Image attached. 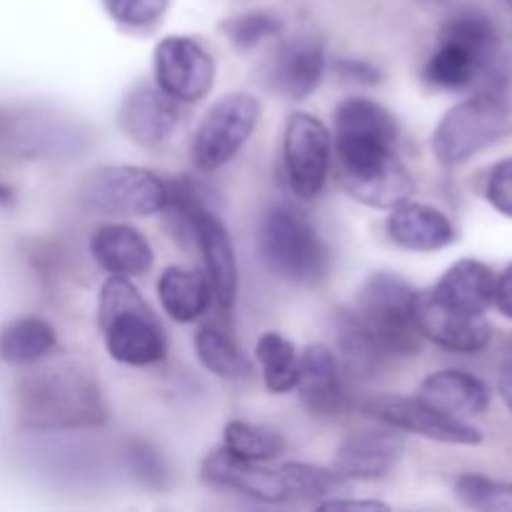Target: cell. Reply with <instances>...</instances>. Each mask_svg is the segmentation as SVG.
<instances>
[{"instance_id":"cell-1","label":"cell","mask_w":512,"mask_h":512,"mask_svg":"<svg viewBox=\"0 0 512 512\" xmlns=\"http://www.w3.org/2000/svg\"><path fill=\"white\" fill-rule=\"evenodd\" d=\"M18 420L40 433L98 428L108 420L103 390L88 370L58 365L20 380L15 390Z\"/></svg>"},{"instance_id":"cell-2","label":"cell","mask_w":512,"mask_h":512,"mask_svg":"<svg viewBox=\"0 0 512 512\" xmlns=\"http://www.w3.org/2000/svg\"><path fill=\"white\" fill-rule=\"evenodd\" d=\"M500 35L488 15L463 10L445 20L438 45L423 68L425 83L438 90H495L500 73Z\"/></svg>"},{"instance_id":"cell-3","label":"cell","mask_w":512,"mask_h":512,"mask_svg":"<svg viewBox=\"0 0 512 512\" xmlns=\"http://www.w3.org/2000/svg\"><path fill=\"white\" fill-rule=\"evenodd\" d=\"M98 320L108 355L130 368H148L168 353V340L130 278L110 275L100 288Z\"/></svg>"},{"instance_id":"cell-4","label":"cell","mask_w":512,"mask_h":512,"mask_svg":"<svg viewBox=\"0 0 512 512\" xmlns=\"http://www.w3.org/2000/svg\"><path fill=\"white\" fill-rule=\"evenodd\" d=\"M418 293L395 273H373L360 288L353 315L388 358H410L423 348Z\"/></svg>"},{"instance_id":"cell-5","label":"cell","mask_w":512,"mask_h":512,"mask_svg":"<svg viewBox=\"0 0 512 512\" xmlns=\"http://www.w3.org/2000/svg\"><path fill=\"white\" fill-rule=\"evenodd\" d=\"M265 268L293 285H318L330 273V248L315 225L290 205H273L258 233Z\"/></svg>"},{"instance_id":"cell-6","label":"cell","mask_w":512,"mask_h":512,"mask_svg":"<svg viewBox=\"0 0 512 512\" xmlns=\"http://www.w3.org/2000/svg\"><path fill=\"white\" fill-rule=\"evenodd\" d=\"M510 125V105L498 90H480L443 115L433 133V155L445 168L468 163L498 143Z\"/></svg>"},{"instance_id":"cell-7","label":"cell","mask_w":512,"mask_h":512,"mask_svg":"<svg viewBox=\"0 0 512 512\" xmlns=\"http://www.w3.org/2000/svg\"><path fill=\"white\" fill-rule=\"evenodd\" d=\"M168 183L153 170L135 165H103L90 170L78 188V203L100 215H155L163 210Z\"/></svg>"},{"instance_id":"cell-8","label":"cell","mask_w":512,"mask_h":512,"mask_svg":"<svg viewBox=\"0 0 512 512\" xmlns=\"http://www.w3.org/2000/svg\"><path fill=\"white\" fill-rule=\"evenodd\" d=\"M260 120V103L248 93H228L210 105L190 140V158L203 173L228 165L243 150Z\"/></svg>"},{"instance_id":"cell-9","label":"cell","mask_w":512,"mask_h":512,"mask_svg":"<svg viewBox=\"0 0 512 512\" xmlns=\"http://www.w3.org/2000/svg\"><path fill=\"white\" fill-rule=\"evenodd\" d=\"M365 415L378 423L390 425L400 433H415L420 438L445 445H480L483 433L465 423L463 418L443 413L428 400L408 398V395H373L363 403Z\"/></svg>"},{"instance_id":"cell-10","label":"cell","mask_w":512,"mask_h":512,"mask_svg":"<svg viewBox=\"0 0 512 512\" xmlns=\"http://www.w3.org/2000/svg\"><path fill=\"white\" fill-rule=\"evenodd\" d=\"M283 160L290 190L300 200L320 195L333 160V135L310 113H293L285 123Z\"/></svg>"},{"instance_id":"cell-11","label":"cell","mask_w":512,"mask_h":512,"mask_svg":"<svg viewBox=\"0 0 512 512\" xmlns=\"http://www.w3.org/2000/svg\"><path fill=\"white\" fill-rule=\"evenodd\" d=\"M155 85L175 103H198L215 85V60L203 43L170 35L155 45Z\"/></svg>"},{"instance_id":"cell-12","label":"cell","mask_w":512,"mask_h":512,"mask_svg":"<svg viewBox=\"0 0 512 512\" xmlns=\"http://www.w3.org/2000/svg\"><path fill=\"white\" fill-rule=\"evenodd\" d=\"M325 73V48L315 35L298 33L283 40L265 63V83L288 100H305L315 93Z\"/></svg>"},{"instance_id":"cell-13","label":"cell","mask_w":512,"mask_h":512,"mask_svg":"<svg viewBox=\"0 0 512 512\" xmlns=\"http://www.w3.org/2000/svg\"><path fill=\"white\" fill-rule=\"evenodd\" d=\"M200 475L213 488L233 490V493L245 495V498L258 500V503H288L280 470L263 468L255 460L240 458V455L230 453L225 445L205 455L203 465H200Z\"/></svg>"},{"instance_id":"cell-14","label":"cell","mask_w":512,"mask_h":512,"mask_svg":"<svg viewBox=\"0 0 512 512\" xmlns=\"http://www.w3.org/2000/svg\"><path fill=\"white\" fill-rule=\"evenodd\" d=\"M300 403L315 418H335L348 408V393L343 383V368L333 348L313 343L298 358Z\"/></svg>"},{"instance_id":"cell-15","label":"cell","mask_w":512,"mask_h":512,"mask_svg":"<svg viewBox=\"0 0 512 512\" xmlns=\"http://www.w3.org/2000/svg\"><path fill=\"white\" fill-rule=\"evenodd\" d=\"M118 125L133 143L160 148L178 128V105L158 85L138 83L120 103Z\"/></svg>"},{"instance_id":"cell-16","label":"cell","mask_w":512,"mask_h":512,"mask_svg":"<svg viewBox=\"0 0 512 512\" xmlns=\"http://www.w3.org/2000/svg\"><path fill=\"white\" fill-rule=\"evenodd\" d=\"M418 325L425 340L453 353H480L493 340V328L483 315L448 308L428 293H418Z\"/></svg>"},{"instance_id":"cell-17","label":"cell","mask_w":512,"mask_h":512,"mask_svg":"<svg viewBox=\"0 0 512 512\" xmlns=\"http://www.w3.org/2000/svg\"><path fill=\"white\" fill-rule=\"evenodd\" d=\"M405 453V438L400 430L385 428L363 430L350 435L335 450L333 470H338L345 480H378L385 478L398 465Z\"/></svg>"},{"instance_id":"cell-18","label":"cell","mask_w":512,"mask_h":512,"mask_svg":"<svg viewBox=\"0 0 512 512\" xmlns=\"http://www.w3.org/2000/svg\"><path fill=\"white\" fill-rule=\"evenodd\" d=\"M193 243L203 253L205 273H208L205 278L213 290L215 303L223 310H230L238 298V260L223 220L208 205L193 220Z\"/></svg>"},{"instance_id":"cell-19","label":"cell","mask_w":512,"mask_h":512,"mask_svg":"<svg viewBox=\"0 0 512 512\" xmlns=\"http://www.w3.org/2000/svg\"><path fill=\"white\" fill-rule=\"evenodd\" d=\"M335 150L343 148H395L398 123L378 100L353 95L335 108Z\"/></svg>"},{"instance_id":"cell-20","label":"cell","mask_w":512,"mask_h":512,"mask_svg":"<svg viewBox=\"0 0 512 512\" xmlns=\"http://www.w3.org/2000/svg\"><path fill=\"white\" fill-rule=\"evenodd\" d=\"M385 228L390 240L410 253H435L455 243V225L448 215L425 203H398L390 208Z\"/></svg>"},{"instance_id":"cell-21","label":"cell","mask_w":512,"mask_h":512,"mask_svg":"<svg viewBox=\"0 0 512 512\" xmlns=\"http://www.w3.org/2000/svg\"><path fill=\"white\" fill-rule=\"evenodd\" d=\"M90 255L110 275L138 278L153 265V248L138 228L123 223L100 225L90 235Z\"/></svg>"},{"instance_id":"cell-22","label":"cell","mask_w":512,"mask_h":512,"mask_svg":"<svg viewBox=\"0 0 512 512\" xmlns=\"http://www.w3.org/2000/svg\"><path fill=\"white\" fill-rule=\"evenodd\" d=\"M438 303L468 315H485L493 305L495 273L485 263L473 258L458 260L445 270L443 278L430 290Z\"/></svg>"},{"instance_id":"cell-23","label":"cell","mask_w":512,"mask_h":512,"mask_svg":"<svg viewBox=\"0 0 512 512\" xmlns=\"http://www.w3.org/2000/svg\"><path fill=\"white\" fill-rule=\"evenodd\" d=\"M420 398L455 418L483 415L490 405V390L475 375L463 370H438L420 385Z\"/></svg>"},{"instance_id":"cell-24","label":"cell","mask_w":512,"mask_h":512,"mask_svg":"<svg viewBox=\"0 0 512 512\" xmlns=\"http://www.w3.org/2000/svg\"><path fill=\"white\" fill-rule=\"evenodd\" d=\"M340 185L358 203L383 210H390L403 203V200H408L415 190L413 175H410V170L405 168L398 155L358 175H345V178H340Z\"/></svg>"},{"instance_id":"cell-25","label":"cell","mask_w":512,"mask_h":512,"mask_svg":"<svg viewBox=\"0 0 512 512\" xmlns=\"http://www.w3.org/2000/svg\"><path fill=\"white\" fill-rule=\"evenodd\" d=\"M158 298L175 323H195L208 310L213 290H210L208 278L198 270L170 265L160 273Z\"/></svg>"},{"instance_id":"cell-26","label":"cell","mask_w":512,"mask_h":512,"mask_svg":"<svg viewBox=\"0 0 512 512\" xmlns=\"http://www.w3.org/2000/svg\"><path fill=\"white\" fill-rule=\"evenodd\" d=\"M58 348L55 328L43 318L25 315L0 330V358L13 365H30Z\"/></svg>"},{"instance_id":"cell-27","label":"cell","mask_w":512,"mask_h":512,"mask_svg":"<svg viewBox=\"0 0 512 512\" xmlns=\"http://www.w3.org/2000/svg\"><path fill=\"white\" fill-rule=\"evenodd\" d=\"M335 355L340 360V368L348 370L353 378H373L383 368L385 360H390L353 313H343L338 318Z\"/></svg>"},{"instance_id":"cell-28","label":"cell","mask_w":512,"mask_h":512,"mask_svg":"<svg viewBox=\"0 0 512 512\" xmlns=\"http://www.w3.org/2000/svg\"><path fill=\"white\" fill-rule=\"evenodd\" d=\"M195 353L203 368L225 380L248 378L250 363L228 330L220 325H203L195 335Z\"/></svg>"},{"instance_id":"cell-29","label":"cell","mask_w":512,"mask_h":512,"mask_svg":"<svg viewBox=\"0 0 512 512\" xmlns=\"http://www.w3.org/2000/svg\"><path fill=\"white\" fill-rule=\"evenodd\" d=\"M255 358H258L260 370H263L265 388L275 395H285L295 390L298 383V358L300 353L285 335L263 333L255 345Z\"/></svg>"},{"instance_id":"cell-30","label":"cell","mask_w":512,"mask_h":512,"mask_svg":"<svg viewBox=\"0 0 512 512\" xmlns=\"http://www.w3.org/2000/svg\"><path fill=\"white\" fill-rule=\"evenodd\" d=\"M283 475L285 493H288V503H323V500L333 498V495L345 493L348 480L333 468H318V465L308 463H288L280 468Z\"/></svg>"},{"instance_id":"cell-31","label":"cell","mask_w":512,"mask_h":512,"mask_svg":"<svg viewBox=\"0 0 512 512\" xmlns=\"http://www.w3.org/2000/svg\"><path fill=\"white\" fill-rule=\"evenodd\" d=\"M223 445L230 453L240 455L245 460H255V463H265L278 455H283L285 438L275 428L268 425H253L248 420H230L225 425Z\"/></svg>"},{"instance_id":"cell-32","label":"cell","mask_w":512,"mask_h":512,"mask_svg":"<svg viewBox=\"0 0 512 512\" xmlns=\"http://www.w3.org/2000/svg\"><path fill=\"white\" fill-rule=\"evenodd\" d=\"M455 495L470 510L512 512V483H503V480L463 473L455 480Z\"/></svg>"},{"instance_id":"cell-33","label":"cell","mask_w":512,"mask_h":512,"mask_svg":"<svg viewBox=\"0 0 512 512\" xmlns=\"http://www.w3.org/2000/svg\"><path fill=\"white\" fill-rule=\"evenodd\" d=\"M220 30H223V35L235 48L250 50L258 48L265 40L278 38L283 33V23H280V18L263 13V10H250V13L233 15V18L223 20Z\"/></svg>"},{"instance_id":"cell-34","label":"cell","mask_w":512,"mask_h":512,"mask_svg":"<svg viewBox=\"0 0 512 512\" xmlns=\"http://www.w3.org/2000/svg\"><path fill=\"white\" fill-rule=\"evenodd\" d=\"M110 18L128 28H145L163 18L170 0H103Z\"/></svg>"},{"instance_id":"cell-35","label":"cell","mask_w":512,"mask_h":512,"mask_svg":"<svg viewBox=\"0 0 512 512\" xmlns=\"http://www.w3.org/2000/svg\"><path fill=\"white\" fill-rule=\"evenodd\" d=\"M128 460L130 470H133V475L140 483L155 490L165 488V483H168V468H165L163 458H160V453L153 445L140 443V440L138 443H130Z\"/></svg>"},{"instance_id":"cell-36","label":"cell","mask_w":512,"mask_h":512,"mask_svg":"<svg viewBox=\"0 0 512 512\" xmlns=\"http://www.w3.org/2000/svg\"><path fill=\"white\" fill-rule=\"evenodd\" d=\"M485 198L505 218H512V158L500 160L488 175Z\"/></svg>"},{"instance_id":"cell-37","label":"cell","mask_w":512,"mask_h":512,"mask_svg":"<svg viewBox=\"0 0 512 512\" xmlns=\"http://www.w3.org/2000/svg\"><path fill=\"white\" fill-rule=\"evenodd\" d=\"M318 510L333 512V510H358V512H388L390 505L380 503V500H353V498H333L318 503Z\"/></svg>"},{"instance_id":"cell-38","label":"cell","mask_w":512,"mask_h":512,"mask_svg":"<svg viewBox=\"0 0 512 512\" xmlns=\"http://www.w3.org/2000/svg\"><path fill=\"white\" fill-rule=\"evenodd\" d=\"M338 70H340V75H343V78L355 80V83L373 85V83H378V80H380L378 68L363 63V60H340Z\"/></svg>"},{"instance_id":"cell-39","label":"cell","mask_w":512,"mask_h":512,"mask_svg":"<svg viewBox=\"0 0 512 512\" xmlns=\"http://www.w3.org/2000/svg\"><path fill=\"white\" fill-rule=\"evenodd\" d=\"M493 305L505 315V318L512 320V263L503 270L500 278H495Z\"/></svg>"},{"instance_id":"cell-40","label":"cell","mask_w":512,"mask_h":512,"mask_svg":"<svg viewBox=\"0 0 512 512\" xmlns=\"http://www.w3.org/2000/svg\"><path fill=\"white\" fill-rule=\"evenodd\" d=\"M498 393H500V398L505 400V405H508L510 413H512V363H508L503 370H500Z\"/></svg>"},{"instance_id":"cell-41","label":"cell","mask_w":512,"mask_h":512,"mask_svg":"<svg viewBox=\"0 0 512 512\" xmlns=\"http://www.w3.org/2000/svg\"><path fill=\"white\" fill-rule=\"evenodd\" d=\"M428 3H435V5H440V3H450V0H428Z\"/></svg>"}]
</instances>
